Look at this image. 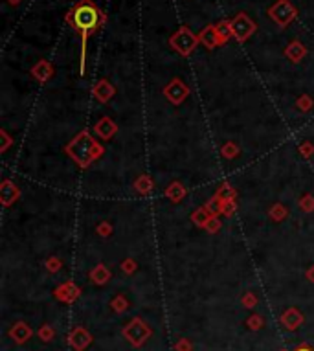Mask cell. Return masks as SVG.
Masks as SVG:
<instances>
[{"label": "cell", "instance_id": "cell-7", "mask_svg": "<svg viewBox=\"0 0 314 351\" xmlns=\"http://www.w3.org/2000/svg\"><path fill=\"white\" fill-rule=\"evenodd\" d=\"M199 41L204 44L206 48H215V46H219V44H223V43H221V37H219L217 28H215V26H206L204 30L201 31Z\"/></svg>", "mask_w": 314, "mask_h": 351}, {"label": "cell", "instance_id": "cell-19", "mask_svg": "<svg viewBox=\"0 0 314 351\" xmlns=\"http://www.w3.org/2000/svg\"><path fill=\"white\" fill-rule=\"evenodd\" d=\"M174 351H191V346H189L188 340H180V342L174 346Z\"/></svg>", "mask_w": 314, "mask_h": 351}, {"label": "cell", "instance_id": "cell-14", "mask_svg": "<svg viewBox=\"0 0 314 351\" xmlns=\"http://www.w3.org/2000/svg\"><path fill=\"white\" fill-rule=\"evenodd\" d=\"M33 74L39 79H46V77H50V74H52V66H50L48 63L41 61L39 65L33 68Z\"/></svg>", "mask_w": 314, "mask_h": 351}, {"label": "cell", "instance_id": "cell-16", "mask_svg": "<svg viewBox=\"0 0 314 351\" xmlns=\"http://www.w3.org/2000/svg\"><path fill=\"white\" fill-rule=\"evenodd\" d=\"M112 307H114V311H116V313H123V311H125V309H127V302H125V298H123V296H118V298H114Z\"/></svg>", "mask_w": 314, "mask_h": 351}, {"label": "cell", "instance_id": "cell-13", "mask_svg": "<svg viewBox=\"0 0 314 351\" xmlns=\"http://www.w3.org/2000/svg\"><path fill=\"white\" fill-rule=\"evenodd\" d=\"M215 28H217V33H219V37H221V43L224 44L231 37V24L228 21H223V22H219Z\"/></svg>", "mask_w": 314, "mask_h": 351}, {"label": "cell", "instance_id": "cell-1", "mask_svg": "<svg viewBox=\"0 0 314 351\" xmlns=\"http://www.w3.org/2000/svg\"><path fill=\"white\" fill-rule=\"evenodd\" d=\"M68 22L74 26L75 31L83 37V57H85V44L92 31L101 24V13L92 0H79L77 4L72 8L68 15Z\"/></svg>", "mask_w": 314, "mask_h": 351}, {"label": "cell", "instance_id": "cell-17", "mask_svg": "<svg viewBox=\"0 0 314 351\" xmlns=\"http://www.w3.org/2000/svg\"><path fill=\"white\" fill-rule=\"evenodd\" d=\"M39 337L43 338L44 342H50L52 337H53V329L50 327V325H44V327H41L39 329Z\"/></svg>", "mask_w": 314, "mask_h": 351}, {"label": "cell", "instance_id": "cell-3", "mask_svg": "<svg viewBox=\"0 0 314 351\" xmlns=\"http://www.w3.org/2000/svg\"><path fill=\"white\" fill-rule=\"evenodd\" d=\"M199 43V37L195 33H191V30L188 28H180L173 37H171V44L176 52H180L182 55H188V53L193 52V48Z\"/></svg>", "mask_w": 314, "mask_h": 351}, {"label": "cell", "instance_id": "cell-18", "mask_svg": "<svg viewBox=\"0 0 314 351\" xmlns=\"http://www.w3.org/2000/svg\"><path fill=\"white\" fill-rule=\"evenodd\" d=\"M246 324H248L250 329H259L263 325V320H261V316H252V318L246 320Z\"/></svg>", "mask_w": 314, "mask_h": 351}, {"label": "cell", "instance_id": "cell-21", "mask_svg": "<svg viewBox=\"0 0 314 351\" xmlns=\"http://www.w3.org/2000/svg\"><path fill=\"white\" fill-rule=\"evenodd\" d=\"M134 261H125V265H123V268H125L127 272H131V270H134Z\"/></svg>", "mask_w": 314, "mask_h": 351}, {"label": "cell", "instance_id": "cell-6", "mask_svg": "<svg viewBox=\"0 0 314 351\" xmlns=\"http://www.w3.org/2000/svg\"><path fill=\"white\" fill-rule=\"evenodd\" d=\"M92 342V337L88 331H85L83 327H75L72 333H70V346L77 351H83L88 344Z\"/></svg>", "mask_w": 314, "mask_h": 351}, {"label": "cell", "instance_id": "cell-23", "mask_svg": "<svg viewBox=\"0 0 314 351\" xmlns=\"http://www.w3.org/2000/svg\"><path fill=\"white\" fill-rule=\"evenodd\" d=\"M21 0H9V4H18Z\"/></svg>", "mask_w": 314, "mask_h": 351}, {"label": "cell", "instance_id": "cell-20", "mask_svg": "<svg viewBox=\"0 0 314 351\" xmlns=\"http://www.w3.org/2000/svg\"><path fill=\"white\" fill-rule=\"evenodd\" d=\"M243 303L246 305V307H253V305H256V298H253L252 294H246L244 300H243Z\"/></svg>", "mask_w": 314, "mask_h": 351}, {"label": "cell", "instance_id": "cell-12", "mask_svg": "<svg viewBox=\"0 0 314 351\" xmlns=\"http://www.w3.org/2000/svg\"><path fill=\"white\" fill-rule=\"evenodd\" d=\"M77 292H79V290L75 289V287L70 285V283H68V285H65V287H61V289L55 290L57 298L63 300V302H72V300L77 296Z\"/></svg>", "mask_w": 314, "mask_h": 351}, {"label": "cell", "instance_id": "cell-5", "mask_svg": "<svg viewBox=\"0 0 314 351\" xmlns=\"http://www.w3.org/2000/svg\"><path fill=\"white\" fill-rule=\"evenodd\" d=\"M230 24H231V35L235 37L237 41H246L256 31L253 21L246 17L244 13H239L233 21H230Z\"/></svg>", "mask_w": 314, "mask_h": 351}, {"label": "cell", "instance_id": "cell-9", "mask_svg": "<svg viewBox=\"0 0 314 351\" xmlns=\"http://www.w3.org/2000/svg\"><path fill=\"white\" fill-rule=\"evenodd\" d=\"M9 337L13 338L17 344H24L28 340V338L31 337V329L30 325L24 324V322H18V324H15L11 329H9Z\"/></svg>", "mask_w": 314, "mask_h": 351}, {"label": "cell", "instance_id": "cell-4", "mask_svg": "<svg viewBox=\"0 0 314 351\" xmlns=\"http://www.w3.org/2000/svg\"><path fill=\"white\" fill-rule=\"evenodd\" d=\"M268 15L272 17V21L278 22L279 26L285 28L288 22L296 17V8H294L288 0H278V2L268 9Z\"/></svg>", "mask_w": 314, "mask_h": 351}, {"label": "cell", "instance_id": "cell-2", "mask_svg": "<svg viewBox=\"0 0 314 351\" xmlns=\"http://www.w3.org/2000/svg\"><path fill=\"white\" fill-rule=\"evenodd\" d=\"M123 337H125L134 347H140V346H144L145 340L151 337V329H149L147 324H144V320L132 318V320L123 327Z\"/></svg>", "mask_w": 314, "mask_h": 351}, {"label": "cell", "instance_id": "cell-10", "mask_svg": "<svg viewBox=\"0 0 314 351\" xmlns=\"http://www.w3.org/2000/svg\"><path fill=\"white\" fill-rule=\"evenodd\" d=\"M166 92H167V96H169V98H173V100L179 101L180 98L186 96V92H188V90H186V87H184V85L180 83L179 79H176V81H173V83H171L169 87H167Z\"/></svg>", "mask_w": 314, "mask_h": 351}, {"label": "cell", "instance_id": "cell-15", "mask_svg": "<svg viewBox=\"0 0 314 351\" xmlns=\"http://www.w3.org/2000/svg\"><path fill=\"white\" fill-rule=\"evenodd\" d=\"M92 278H94V281H96V283H105V281L109 280V272H107L103 267H97L96 270L92 272Z\"/></svg>", "mask_w": 314, "mask_h": 351}, {"label": "cell", "instance_id": "cell-22", "mask_svg": "<svg viewBox=\"0 0 314 351\" xmlns=\"http://www.w3.org/2000/svg\"><path fill=\"white\" fill-rule=\"evenodd\" d=\"M294 351H314V349L310 346H300L298 349H294Z\"/></svg>", "mask_w": 314, "mask_h": 351}, {"label": "cell", "instance_id": "cell-8", "mask_svg": "<svg viewBox=\"0 0 314 351\" xmlns=\"http://www.w3.org/2000/svg\"><path fill=\"white\" fill-rule=\"evenodd\" d=\"M281 322L285 324V327H287V329L294 331V329H298V327H300V324L303 322V316H301V313L298 311V309L290 307V309H287L283 315H281Z\"/></svg>", "mask_w": 314, "mask_h": 351}, {"label": "cell", "instance_id": "cell-11", "mask_svg": "<svg viewBox=\"0 0 314 351\" xmlns=\"http://www.w3.org/2000/svg\"><path fill=\"white\" fill-rule=\"evenodd\" d=\"M288 55V57L292 59V61H300L303 55H305V48L301 46V43H298V41H294V43H290L288 44V48H287V52H285Z\"/></svg>", "mask_w": 314, "mask_h": 351}]
</instances>
